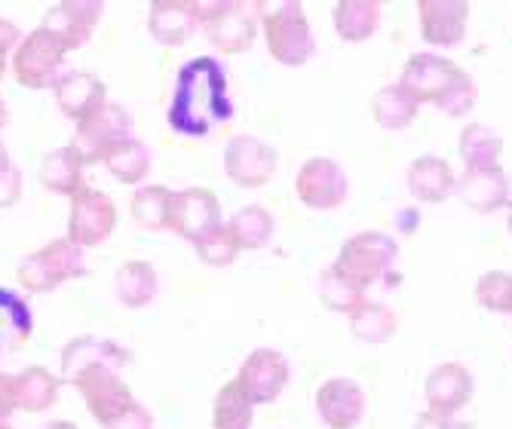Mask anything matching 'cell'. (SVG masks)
<instances>
[{
    "instance_id": "obj_29",
    "label": "cell",
    "mask_w": 512,
    "mask_h": 429,
    "mask_svg": "<svg viewBox=\"0 0 512 429\" xmlns=\"http://www.w3.org/2000/svg\"><path fill=\"white\" fill-rule=\"evenodd\" d=\"M457 151L467 169H497L503 157V138L482 123H470L460 129Z\"/></svg>"
},
{
    "instance_id": "obj_25",
    "label": "cell",
    "mask_w": 512,
    "mask_h": 429,
    "mask_svg": "<svg viewBox=\"0 0 512 429\" xmlns=\"http://www.w3.org/2000/svg\"><path fill=\"white\" fill-rule=\"evenodd\" d=\"M62 380L43 365H28L22 374H16V408L28 414H43L56 408Z\"/></svg>"
},
{
    "instance_id": "obj_4",
    "label": "cell",
    "mask_w": 512,
    "mask_h": 429,
    "mask_svg": "<svg viewBox=\"0 0 512 429\" xmlns=\"http://www.w3.org/2000/svg\"><path fill=\"white\" fill-rule=\"evenodd\" d=\"M261 28L267 37V53L286 68L304 65L316 50V40H313L310 22L301 4H283L264 13Z\"/></svg>"
},
{
    "instance_id": "obj_38",
    "label": "cell",
    "mask_w": 512,
    "mask_h": 429,
    "mask_svg": "<svg viewBox=\"0 0 512 429\" xmlns=\"http://www.w3.org/2000/svg\"><path fill=\"white\" fill-rule=\"evenodd\" d=\"M194 249H197V258H200L206 267H230V264L237 261V255H240V249H237V243H234V236H230V230H227L224 224L215 227L212 233H206L203 240H197Z\"/></svg>"
},
{
    "instance_id": "obj_20",
    "label": "cell",
    "mask_w": 512,
    "mask_h": 429,
    "mask_svg": "<svg viewBox=\"0 0 512 429\" xmlns=\"http://www.w3.org/2000/svg\"><path fill=\"white\" fill-rule=\"evenodd\" d=\"M421 34L433 46H454L467 34L470 4L467 0H421L417 4Z\"/></svg>"
},
{
    "instance_id": "obj_44",
    "label": "cell",
    "mask_w": 512,
    "mask_h": 429,
    "mask_svg": "<svg viewBox=\"0 0 512 429\" xmlns=\"http://www.w3.org/2000/svg\"><path fill=\"white\" fill-rule=\"evenodd\" d=\"M40 429H77V423H71V420H50V423L40 426Z\"/></svg>"
},
{
    "instance_id": "obj_49",
    "label": "cell",
    "mask_w": 512,
    "mask_h": 429,
    "mask_svg": "<svg viewBox=\"0 0 512 429\" xmlns=\"http://www.w3.org/2000/svg\"><path fill=\"white\" fill-rule=\"evenodd\" d=\"M0 429H13V426L10 423H0Z\"/></svg>"
},
{
    "instance_id": "obj_46",
    "label": "cell",
    "mask_w": 512,
    "mask_h": 429,
    "mask_svg": "<svg viewBox=\"0 0 512 429\" xmlns=\"http://www.w3.org/2000/svg\"><path fill=\"white\" fill-rule=\"evenodd\" d=\"M13 160H10V154H7V148H4V141H0V169H7Z\"/></svg>"
},
{
    "instance_id": "obj_41",
    "label": "cell",
    "mask_w": 512,
    "mask_h": 429,
    "mask_svg": "<svg viewBox=\"0 0 512 429\" xmlns=\"http://www.w3.org/2000/svg\"><path fill=\"white\" fill-rule=\"evenodd\" d=\"M16 411V374L0 371V423H7Z\"/></svg>"
},
{
    "instance_id": "obj_11",
    "label": "cell",
    "mask_w": 512,
    "mask_h": 429,
    "mask_svg": "<svg viewBox=\"0 0 512 429\" xmlns=\"http://www.w3.org/2000/svg\"><path fill=\"white\" fill-rule=\"evenodd\" d=\"M215 227H221V203L209 187H184L172 197L166 230L178 233L188 243H197Z\"/></svg>"
},
{
    "instance_id": "obj_5",
    "label": "cell",
    "mask_w": 512,
    "mask_h": 429,
    "mask_svg": "<svg viewBox=\"0 0 512 429\" xmlns=\"http://www.w3.org/2000/svg\"><path fill=\"white\" fill-rule=\"evenodd\" d=\"M396 240L381 230H365L356 233L344 243V249L338 252V261L332 264L344 279H350L356 289H368L371 282H378L381 273H387V267L396 261Z\"/></svg>"
},
{
    "instance_id": "obj_43",
    "label": "cell",
    "mask_w": 512,
    "mask_h": 429,
    "mask_svg": "<svg viewBox=\"0 0 512 429\" xmlns=\"http://www.w3.org/2000/svg\"><path fill=\"white\" fill-rule=\"evenodd\" d=\"M414 429H463L454 417H448V414H436V411H424L421 417H417V423H414Z\"/></svg>"
},
{
    "instance_id": "obj_15",
    "label": "cell",
    "mask_w": 512,
    "mask_h": 429,
    "mask_svg": "<svg viewBox=\"0 0 512 429\" xmlns=\"http://www.w3.org/2000/svg\"><path fill=\"white\" fill-rule=\"evenodd\" d=\"M102 13H105V4H99V0H62V4L46 10L40 28L50 31L71 53L92 37V28L99 25Z\"/></svg>"
},
{
    "instance_id": "obj_16",
    "label": "cell",
    "mask_w": 512,
    "mask_h": 429,
    "mask_svg": "<svg viewBox=\"0 0 512 429\" xmlns=\"http://www.w3.org/2000/svg\"><path fill=\"white\" fill-rule=\"evenodd\" d=\"M316 411L325 426L356 429L365 417V393L350 377H329L316 390Z\"/></svg>"
},
{
    "instance_id": "obj_6",
    "label": "cell",
    "mask_w": 512,
    "mask_h": 429,
    "mask_svg": "<svg viewBox=\"0 0 512 429\" xmlns=\"http://www.w3.org/2000/svg\"><path fill=\"white\" fill-rule=\"evenodd\" d=\"M65 56H68V50L50 31L34 28L16 46V53H13V77L25 89H50L65 74L62 71Z\"/></svg>"
},
{
    "instance_id": "obj_7",
    "label": "cell",
    "mask_w": 512,
    "mask_h": 429,
    "mask_svg": "<svg viewBox=\"0 0 512 429\" xmlns=\"http://www.w3.org/2000/svg\"><path fill=\"white\" fill-rule=\"evenodd\" d=\"M261 16L264 10L258 4H203V31L218 53L240 56L255 43Z\"/></svg>"
},
{
    "instance_id": "obj_40",
    "label": "cell",
    "mask_w": 512,
    "mask_h": 429,
    "mask_svg": "<svg viewBox=\"0 0 512 429\" xmlns=\"http://www.w3.org/2000/svg\"><path fill=\"white\" fill-rule=\"evenodd\" d=\"M105 429H154V414L145 405H132L129 411H123L120 417H114Z\"/></svg>"
},
{
    "instance_id": "obj_39",
    "label": "cell",
    "mask_w": 512,
    "mask_h": 429,
    "mask_svg": "<svg viewBox=\"0 0 512 429\" xmlns=\"http://www.w3.org/2000/svg\"><path fill=\"white\" fill-rule=\"evenodd\" d=\"M22 200V172L10 163L0 169V209H10Z\"/></svg>"
},
{
    "instance_id": "obj_9",
    "label": "cell",
    "mask_w": 512,
    "mask_h": 429,
    "mask_svg": "<svg viewBox=\"0 0 512 429\" xmlns=\"http://www.w3.org/2000/svg\"><path fill=\"white\" fill-rule=\"evenodd\" d=\"M126 138H132V114L123 105L108 102L105 108H99L92 117L77 123L71 148L89 166V163H102L105 154L111 148H117L120 141H126Z\"/></svg>"
},
{
    "instance_id": "obj_26",
    "label": "cell",
    "mask_w": 512,
    "mask_h": 429,
    "mask_svg": "<svg viewBox=\"0 0 512 429\" xmlns=\"http://www.w3.org/2000/svg\"><path fill=\"white\" fill-rule=\"evenodd\" d=\"M114 289L123 307L138 310L148 307L157 295H160V276L154 270V264L148 261H126L120 264L117 276H114Z\"/></svg>"
},
{
    "instance_id": "obj_3",
    "label": "cell",
    "mask_w": 512,
    "mask_h": 429,
    "mask_svg": "<svg viewBox=\"0 0 512 429\" xmlns=\"http://www.w3.org/2000/svg\"><path fill=\"white\" fill-rule=\"evenodd\" d=\"M80 273H83V249L74 246L68 236H59V240L31 252L19 264L16 276L25 292L46 295V292H56L59 285H65L68 279H74Z\"/></svg>"
},
{
    "instance_id": "obj_47",
    "label": "cell",
    "mask_w": 512,
    "mask_h": 429,
    "mask_svg": "<svg viewBox=\"0 0 512 429\" xmlns=\"http://www.w3.org/2000/svg\"><path fill=\"white\" fill-rule=\"evenodd\" d=\"M4 71H7V56H0V77H4Z\"/></svg>"
},
{
    "instance_id": "obj_42",
    "label": "cell",
    "mask_w": 512,
    "mask_h": 429,
    "mask_svg": "<svg viewBox=\"0 0 512 429\" xmlns=\"http://www.w3.org/2000/svg\"><path fill=\"white\" fill-rule=\"evenodd\" d=\"M22 43V31L13 19H0V56L16 53V46Z\"/></svg>"
},
{
    "instance_id": "obj_23",
    "label": "cell",
    "mask_w": 512,
    "mask_h": 429,
    "mask_svg": "<svg viewBox=\"0 0 512 429\" xmlns=\"http://www.w3.org/2000/svg\"><path fill=\"white\" fill-rule=\"evenodd\" d=\"M457 175L448 160L442 157H417L408 166V190L414 200L421 203H442L454 194Z\"/></svg>"
},
{
    "instance_id": "obj_18",
    "label": "cell",
    "mask_w": 512,
    "mask_h": 429,
    "mask_svg": "<svg viewBox=\"0 0 512 429\" xmlns=\"http://www.w3.org/2000/svg\"><path fill=\"white\" fill-rule=\"evenodd\" d=\"M53 95L59 111L74 123H83L86 117L108 105V86L89 71H65L53 86Z\"/></svg>"
},
{
    "instance_id": "obj_10",
    "label": "cell",
    "mask_w": 512,
    "mask_h": 429,
    "mask_svg": "<svg viewBox=\"0 0 512 429\" xmlns=\"http://www.w3.org/2000/svg\"><path fill=\"white\" fill-rule=\"evenodd\" d=\"M71 387L83 396L86 411L102 426H108L114 417H120L123 411L135 405V396L123 380V374L111 368H86L71 380Z\"/></svg>"
},
{
    "instance_id": "obj_32",
    "label": "cell",
    "mask_w": 512,
    "mask_h": 429,
    "mask_svg": "<svg viewBox=\"0 0 512 429\" xmlns=\"http://www.w3.org/2000/svg\"><path fill=\"white\" fill-rule=\"evenodd\" d=\"M350 331L362 344H387L399 331V316L378 301H362L350 313Z\"/></svg>"
},
{
    "instance_id": "obj_45",
    "label": "cell",
    "mask_w": 512,
    "mask_h": 429,
    "mask_svg": "<svg viewBox=\"0 0 512 429\" xmlns=\"http://www.w3.org/2000/svg\"><path fill=\"white\" fill-rule=\"evenodd\" d=\"M7 120H10V111H7V102H4V95H0V129L7 126Z\"/></svg>"
},
{
    "instance_id": "obj_35",
    "label": "cell",
    "mask_w": 512,
    "mask_h": 429,
    "mask_svg": "<svg viewBox=\"0 0 512 429\" xmlns=\"http://www.w3.org/2000/svg\"><path fill=\"white\" fill-rule=\"evenodd\" d=\"M417 105L411 95L399 86V83H387L375 92V99H371V117H375L378 126L384 129H405L414 123L417 117Z\"/></svg>"
},
{
    "instance_id": "obj_1",
    "label": "cell",
    "mask_w": 512,
    "mask_h": 429,
    "mask_svg": "<svg viewBox=\"0 0 512 429\" xmlns=\"http://www.w3.org/2000/svg\"><path fill=\"white\" fill-rule=\"evenodd\" d=\"M234 117V102L227 92V71L212 56H197L178 68L166 123L172 132L203 138Z\"/></svg>"
},
{
    "instance_id": "obj_36",
    "label": "cell",
    "mask_w": 512,
    "mask_h": 429,
    "mask_svg": "<svg viewBox=\"0 0 512 429\" xmlns=\"http://www.w3.org/2000/svg\"><path fill=\"white\" fill-rule=\"evenodd\" d=\"M365 292L362 289H356V285L350 282V279H344L335 267H329V270H322L319 273V301L329 307V310H335V313H353L365 298H362Z\"/></svg>"
},
{
    "instance_id": "obj_13",
    "label": "cell",
    "mask_w": 512,
    "mask_h": 429,
    "mask_svg": "<svg viewBox=\"0 0 512 429\" xmlns=\"http://www.w3.org/2000/svg\"><path fill=\"white\" fill-rule=\"evenodd\" d=\"M295 194L307 209L329 212L347 200V175L329 157H310L295 178Z\"/></svg>"
},
{
    "instance_id": "obj_8",
    "label": "cell",
    "mask_w": 512,
    "mask_h": 429,
    "mask_svg": "<svg viewBox=\"0 0 512 429\" xmlns=\"http://www.w3.org/2000/svg\"><path fill=\"white\" fill-rule=\"evenodd\" d=\"M117 227V206L96 187H83L80 194L71 197V215H68V240L80 249L102 246Z\"/></svg>"
},
{
    "instance_id": "obj_48",
    "label": "cell",
    "mask_w": 512,
    "mask_h": 429,
    "mask_svg": "<svg viewBox=\"0 0 512 429\" xmlns=\"http://www.w3.org/2000/svg\"><path fill=\"white\" fill-rule=\"evenodd\" d=\"M509 233H512V200H509Z\"/></svg>"
},
{
    "instance_id": "obj_28",
    "label": "cell",
    "mask_w": 512,
    "mask_h": 429,
    "mask_svg": "<svg viewBox=\"0 0 512 429\" xmlns=\"http://www.w3.org/2000/svg\"><path fill=\"white\" fill-rule=\"evenodd\" d=\"M224 227L230 230V236H234L240 252H258L273 240L276 221H273L270 209L252 203V206H243L240 212H234V218H230Z\"/></svg>"
},
{
    "instance_id": "obj_22",
    "label": "cell",
    "mask_w": 512,
    "mask_h": 429,
    "mask_svg": "<svg viewBox=\"0 0 512 429\" xmlns=\"http://www.w3.org/2000/svg\"><path fill=\"white\" fill-rule=\"evenodd\" d=\"M454 194L470 209L488 215V212L509 206V178L500 166L497 169H467L457 178Z\"/></svg>"
},
{
    "instance_id": "obj_19",
    "label": "cell",
    "mask_w": 512,
    "mask_h": 429,
    "mask_svg": "<svg viewBox=\"0 0 512 429\" xmlns=\"http://www.w3.org/2000/svg\"><path fill=\"white\" fill-rule=\"evenodd\" d=\"M129 362H132V353L123 350L120 344H114L108 338H96V335H80V338L68 341L62 350V380L71 384V380L86 368L123 371Z\"/></svg>"
},
{
    "instance_id": "obj_14",
    "label": "cell",
    "mask_w": 512,
    "mask_h": 429,
    "mask_svg": "<svg viewBox=\"0 0 512 429\" xmlns=\"http://www.w3.org/2000/svg\"><path fill=\"white\" fill-rule=\"evenodd\" d=\"M289 359L279 350H255L237 374V384L246 390V396L252 399V405H270L283 396L286 384H289Z\"/></svg>"
},
{
    "instance_id": "obj_34",
    "label": "cell",
    "mask_w": 512,
    "mask_h": 429,
    "mask_svg": "<svg viewBox=\"0 0 512 429\" xmlns=\"http://www.w3.org/2000/svg\"><path fill=\"white\" fill-rule=\"evenodd\" d=\"M252 414L255 405L237 384V377L227 380L212 399V429H252Z\"/></svg>"
},
{
    "instance_id": "obj_21",
    "label": "cell",
    "mask_w": 512,
    "mask_h": 429,
    "mask_svg": "<svg viewBox=\"0 0 512 429\" xmlns=\"http://www.w3.org/2000/svg\"><path fill=\"white\" fill-rule=\"evenodd\" d=\"M424 396L430 411L436 414H457L463 405H470L473 399V377L470 371L457 362H442L427 374Z\"/></svg>"
},
{
    "instance_id": "obj_24",
    "label": "cell",
    "mask_w": 512,
    "mask_h": 429,
    "mask_svg": "<svg viewBox=\"0 0 512 429\" xmlns=\"http://www.w3.org/2000/svg\"><path fill=\"white\" fill-rule=\"evenodd\" d=\"M83 169L86 163L71 145L56 148L40 160V184L50 190V194L74 197L83 190Z\"/></svg>"
},
{
    "instance_id": "obj_31",
    "label": "cell",
    "mask_w": 512,
    "mask_h": 429,
    "mask_svg": "<svg viewBox=\"0 0 512 429\" xmlns=\"http://www.w3.org/2000/svg\"><path fill=\"white\" fill-rule=\"evenodd\" d=\"M105 169L120 181V184H142L151 175V151L142 138H126L117 148L105 154Z\"/></svg>"
},
{
    "instance_id": "obj_12",
    "label": "cell",
    "mask_w": 512,
    "mask_h": 429,
    "mask_svg": "<svg viewBox=\"0 0 512 429\" xmlns=\"http://www.w3.org/2000/svg\"><path fill=\"white\" fill-rule=\"evenodd\" d=\"M276 151L255 135H234L224 148V172L240 187H264L276 175Z\"/></svg>"
},
{
    "instance_id": "obj_37",
    "label": "cell",
    "mask_w": 512,
    "mask_h": 429,
    "mask_svg": "<svg viewBox=\"0 0 512 429\" xmlns=\"http://www.w3.org/2000/svg\"><path fill=\"white\" fill-rule=\"evenodd\" d=\"M473 295L491 313H512V273H503V270L482 273Z\"/></svg>"
},
{
    "instance_id": "obj_2",
    "label": "cell",
    "mask_w": 512,
    "mask_h": 429,
    "mask_svg": "<svg viewBox=\"0 0 512 429\" xmlns=\"http://www.w3.org/2000/svg\"><path fill=\"white\" fill-rule=\"evenodd\" d=\"M399 86L411 95L417 105H436L448 117H463L470 114L476 105V83L463 71L457 62L433 53H417L405 62Z\"/></svg>"
},
{
    "instance_id": "obj_17",
    "label": "cell",
    "mask_w": 512,
    "mask_h": 429,
    "mask_svg": "<svg viewBox=\"0 0 512 429\" xmlns=\"http://www.w3.org/2000/svg\"><path fill=\"white\" fill-rule=\"evenodd\" d=\"M203 28V4L197 0H154L148 13V31L166 46L188 43Z\"/></svg>"
},
{
    "instance_id": "obj_30",
    "label": "cell",
    "mask_w": 512,
    "mask_h": 429,
    "mask_svg": "<svg viewBox=\"0 0 512 429\" xmlns=\"http://www.w3.org/2000/svg\"><path fill=\"white\" fill-rule=\"evenodd\" d=\"M335 31L347 43H362L381 25V4L375 0H344L332 13Z\"/></svg>"
},
{
    "instance_id": "obj_27",
    "label": "cell",
    "mask_w": 512,
    "mask_h": 429,
    "mask_svg": "<svg viewBox=\"0 0 512 429\" xmlns=\"http://www.w3.org/2000/svg\"><path fill=\"white\" fill-rule=\"evenodd\" d=\"M31 331H34V316L28 301L10 289H0V356H10L22 344H28Z\"/></svg>"
},
{
    "instance_id": "obj_33",
    "label": "cell",
    "mask_w": 512,
    "mask_h": 429,
    "mask_svg": "<svg viewBox=\"0 0 512 429\" xmlns=\"http://www.w3.org/2000/svg\"><path fill=\"white\" fill-rule=\"evenodd\" d=\"M172 190L163 184H145L129 197V215L142 230H166L169 227V209H172Z\"/></svg>"
}]
</instances>
